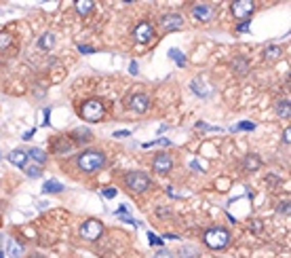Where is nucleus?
Instances as JSON below:
<instances>
[{
  "instance_id": "f257e3e1",
  "label": "nucleus",
  "mask_w": 291,
  "mask_h": 258,
  "mask_svg": "<svg viewBox=\"0 0 291 258\" xmlns=\"http://www.w3.org/2000/svg\"><path fill=\"white\" fill-rule=\"evenodd\" d=\"M108 157L104 150L99 148H89V150H82L78 157H76V167L82 171V174H97L106 167Z\"/></svg>"
},
{
  "instance_id": "f03ea898",
  "label": "nucleus",
  "mask_w": 291,
  "mask_h": 258,
  "mask_svg": "<svg viewBox=\"0 0 291 258\" xmlns=\"http://www.w3.org/2000/svg\"><path fill=\"white\" fill-rule=\"evenodd\" d=\"M123 184L129 188L131 193L142 195L152 186V178L146 174V171H127V174L123 176Z\"/></svg>"
},
{
  "instance_id": "7ed1b4c3",
  "label": "nucleus",
  "mask_w": 291,
  "mask_h": 258,
  "mask_svg": "<svg viewBox=\"0 0 291 258\" xmlns=\"http://www.w3.org/2000/svg\"><path fill=\"white\" fill-rule=\"evenodd\" d=\"M230 242H232V235L224 227H213L209 231H205V244L211 250H224L230 246Z\"/></svg>"
},
{
  "instance_id": "20e7f679",
  "label": "nucleus",
  "mask_w": 291,
  "mask_h": 258,
  "mask_svg": "<svg viewBox=\"0 0 291 258\" xmlns=\"http://www.w3.org/2000/svg\"><path fill=\"white\" fill-rule=\"evenodd\" d=\"M80 116H82L87 123H97V121H101V118L106 116V106H104V102L97 100V97H91V100H87V102H82V106H80Z\"/></svg>"
},
{
  "instance_id": "39448f33",
  "label": "nucleus",
  "mask_w": 291,
  "mask_h": 258,
  "mask_svg": "<svg viewBox=\"0 0 291 258\" xmlns=\"http://www.w3.org/2000/svg\"><path fill=\"white\" fill-rule=\"evenodd\" d=\"M101 233H104V225H101L99 220H93V218L82 222V227H80V237L87 239V242H97L101 237Z\"/></svg>"
},
{
  "instance_id": "423d86ee",
  "label": "nucleus",
  "mask_w": 291,
  "mask_h": 258,
  "mask_svg": "<svg viewBox=\"0 0 291 258\" xmlns=\"http://www.w3.org/2000/svg\"><path fill=\"white\" fill-rule=\"evenodd\" d=\"M253 11H255V5L251 0H236L232 5V15H234L236 22H249Z\"/></svg>"
},
{
  "instance_id": "0eeeda50",
  "label": "nucleus",
  "mask_w": 291,
  "mask_h": 258,
  "mask_svg": "<svg viewBox=\"0 0 291 258\" xmlns=\"http://www.w3.org/2000/svg\"><path fill=\"white\" fill-rule=\"evenodd\" d=\"M133 38L138 41L140 45L150 43V41L154 38V26H152L150 22H142V24H138V26H135V30H133Z\"/></svg>"
},
{
  "instance_id": "6e6552de",
  "label": "nucleus",
  "mask_w": 291,
  "mask_h": 258,
  "mask_svg": "<svg viewBox=\"0 0 291 258\" xmlns=\"http://www.w3.org/2000/svg\"><path fill=\"white\" fill-rule=\"evenodd\" d=\"M152 169L156 171V174H169V171L173 169V159H171V154L159 152L156 157L152 159Z\"/></svg>"
},
{
  "instance_id": "1a4fd4ad",
  "label": "nucleus",
  "mask_w": 291,
  "mask_h": 258,
  "mask_svg": "<svg viewBox=\"0 0 291 258\" xmlns=\"http://www.w3.org/2000/svg\"><path fill=\"white\" fill-rule=\"evenodd\" d=\"M161 26L167 32H173V30H182L184 28V17L180 13H167L161 17Z\"/></svg>"
},
{
  "instance_id": "9d476101",
  "label": "nucleus",
  "mask_w": 291,
  "mask_h": 258,
  "mask_svg": "<svg viewBox=\"0 0 291 258\" xmlns=\"http://www.w3.org/2000/svg\"><path fill=\"white\" fill-rule=\"evenodd\" d=\"M192 17L198 22H211L215 17V7L213 5H194L192 7Z\"/></svg>"
},
{
  "instance_id": "9b49d317",
  "label": "nucleus",
  "mask_w": 291,
  "mask_h": 258,
  "mask_svg": "<svg viewBox=\"0 0 291 258\" xmlns=\"http://www.w3.org/2000/svg\"><path fill=\"white\" fill-rule=\"evenodd\" d=\"M129 108L135 110V112H140V114L146 112L150 108V97L146 93H133L129 97Z\"/></svg>"
},
{
  "instance_id": "f8f14e48",
  "label": "nucleus",
  "mask_w": 291,
  "mask_h": 258,
  "mask_svg": "<svg viewBox=\"0 0 291 258\" xmlns=\"http://www.w3.org/2000/svg\"><path fill=\"white\" fill-rule=\"evenodd\" d=\"M260 167H262V159H260L255 152L247 154V157L243 159V169H245V171H258Z\"/></svg>"
},
{
  "instance_id": "ddd939ff",
  "label": "nucleus",
  "mask_w": 291,
  "mask_h": 258,
  "mask_svg": "<svg viewBox=\"0 0 291 258\" xmlns=\"http://www.w3.org/2000/svg\"><path fill=\"white\" fill-rule=\"evenodd\" d=\"M275 108H277L279 118H289V116H291V106H289V100H287V97L277 100V102H275Z\"/></svg>"
},
{
  "instance_id": "4468645a",
  "label": "nucleus",
  "mask_w": 291,
  "mask_h": 258,
  "mask_svg": "<svg viewBox=\"0 0 291 258\" xmlns=\"http://www.w3.org/2000/svg\"><path fill=\"white\" fill-rule=\"evenodd\" d=\"M9 161L13 163V165H17V167H24L26 163H28V154H26V150H13V152H9Z\"/></svg>"
},
{
  "instance_id": "2eb2a0df",
  "label": "nucleus",
  "mask_w": 291,
  "mask_h": 258,
  "mask_svg": "<svg viewBox=\"0 0 291 258\" xmlns=\"http://www.w3.org/2000/svg\"><path fill=\"white\" fill-rule=\"evenodd\" d=\"M55 47V34L53 32H44L42 36L38 38V49H42V51H51Z\"/></svg>"
},
{
  "instance_id": "dca6fc26",
  "label": "nucleus",
  "mask_w": 291,
  "mask_h": 258,
  "mask_svg": "<svg viewBox=\"0 0 291 258\" xmlns=\"http://www.w3.org/2000/svg\"><path fill=\"white\" fill-rule=\"evenodd\" d=\"M70 150H72V142L65 140V135L57 137L55 144H53V152H55V154H63V152H70Z\"/></svg>"
},
{
  "instance_id": "f3484780",
  "label": "nucleus",
  "mask_w": 291,
  "mask_h": 258,
  "mask_svg": "<svg viewBox=\"0 0 291 258\" xmlns=\"http://www.w3.org/2000/svg\"><path fill=\"white\" fill-rule=\"evenodd\" d=\"M70 135H72V140L78 142V144H87V142H91V137H93V133L89 129H74Z\"/></svg>"
},
{
  "instance_id": "a211bd4d",
  "label": "nucleus",
  "mask_w": 291,
  "mask_h": 258,
  "mask_svg": "<svg viewBox=\"0 0 291 258\" xmlns=\"http://www.w3.org/2000/svg\"><path fill=\"white\" fill-rule=\"evenodd\" d=\"M26 154H28V159L36 161V165H42V163L47 161V152H44L42 148H36V146H34V148H30Z\"/></svg>"
},
{
  "instance_id": "6ab92c4d",
  "label": "nucleus",
  "mask_w": 291,
  "mask_h": 258,
  "mask_svg": "<svg viewBox=\"0 0 291 258\" xmlns=\"http://www.w3.org/2000/svg\"><path fill=\"white\" fill-rule=\"evenodd\" d=\"M42 193L47 195H57V193H63V184L57 182V180H49L44 186H42Z\"/></svg>"
},
{
  "instance_id": "aec40b11",
  "label": "nucleus",
  "mask_w": 291,
  "mask_h": 258,
  "mask_svg": "<svg viewBox=\"0 0 291 258\" xmlns=\"http://www.w3.org/2000/svg\"><path fill=\"white\" fill-rule=\"evenodd\" d=\"M74 7H76V13H78V15L87 17V15L93 11V7H95V5H93V0H78V3H76Z\"/></svg>"
},
{
  "instance_id": "412c9836",
  "label": "nucleus",
  "mask_w": 291,
  "mask_h": 258,
  "mask_svg": "<svg viewBox=\"0 0 291 258\" xmlns=\"http://www.w3.org/2000/svg\"><path fill=\"white\" fill-rule=\"evenodd\" d=\"M232 70H234L236 74H247V70H249V62H247L245 57H234V62H232Z\"/></svg>"
},
{
  "instance_id": "4be33fe9",
  "label": "nucleus",
  "mask_w": 291,
  "mask_h": 258,
  "mask_svg": "<svg viewBox=\"0 0 291 258\" xmlns=\"http://www.w3.org/2000/svg\"><path fill=\"white\" fill-rule=\"evenodd\" d=\"M21 169L26 171V176H30V178H40V176H42V169H40V165H36V163H26Z\"/></svg>"
},
{
  "instance_id": "5701e85b",
  "label": "nucleus",
  "mask_w": 291,
  "mask_h": 258,
  "mask_svg": "<svg viewBox=\"0 0 291 258\" xmlns=\"http://www.w3.org/2000/svg\"><path fill=\"white\" fill-rule=\"evenodd\" d=\"M180 258H200V252L194 246H182L180 248Z\"/></svg>"
},
{
  "instance_id": "b1692460",
  "label": "nucleus",
  "mask_w": 291,
  "mask_h": 258,
  "mask_svg": "<svg viewBox=\"0 0 291 258\" xmlns=\"http://www.w3.org/2000/svg\"><path fill=\"white\" fill-rule=\"evenodd\" d=\"M13 45V34L11 32H0V51H5Z\"/></svg>"
},
{
  "instance_id": "393cba45",
  "label": "nucleus",
  "mask_w": 291,
  "mask_h": 258,
  "mask_svg": "<svg viewBox=\"0 0 291 258\" xmlns=\"http://www.w3.org/2000/svg\"><path fill=\"white\" fill-rule=\"evenodd\" d=\"M264 55H266V59H277V57H281V47H268V49L264 51Z\"/></svg>"
},
{
  "instance_id": "a878e982",
  "label": "nucleus",
  "mask_w": 291,
  "mask_h": 258,
  "mask_svg": "<svg viewBox=\"0 0 291 258\" xmlns=\"http://www.w3.org/2000/svg\"><path fill=\"white\" fill-rule=\"evenodd\" d=\"M9 252H11V256H21V246L9 239Z\"/></svg>"
},
{
  "instance_id": "bb28decb",
  "label": "nucleus",
  "mask_w": 291,
  "mask_h": 258,
  "mask_svg": "<svg viewBox=\"0 0 291 258\" xmlns=\"http://www.w3.org/2000/svg\"><path fill=\"white\" fill-rule=\"evenodd\" d=\"M279 214L289 216V199H285V201H281V203H279Z\"/></svg>"
},
{
  "instance_id": "cd10ccee",
  "label": "nucleus",
  "mask_w": 291,
  "mask_h": 258,
  "mask_svg": "<svg viewBox=\"0 0 291 258\" xmlns=\"http://www.w3.org/2000/svg\"><path fill=\"white\" fill-rule=\"evenodd\" d=\"M154 258H175L173 252H169V250H159L156 254H154Z\"/></svg>"
},
{
  "instance_id": "c85d7f7f",
  "label": "nucleus",
  "mask_w": 291,
  "mask_h": 258,
  "mask_svg": "<svg viewBox=\"0 0 291 258\" xmlns=\"http://www.w3.org/2000/svg\"><path fill=\"white\" fill-rule=\"evenodd\" d=\"M171 57H175V59H177V62H180L182 66L186 64V57H182V55L177 53V49H171Z\"/></svg>"
},
{
  "instance_id": "c756f323",
  "label": "nucleus",
  "mask_w": 291,
  "mask_h": 258,
  "mask_svg": "<svg viewBox=\"0 0 291 258\" xmlns=\"http://www.w3.org/2000/svg\"><path fill=\"white\" fill-rule=\"evenodd\" d=\"M78 49L82 51V53H87V55H89V53H93V51H95V49H93V47H89V45H80Z\"/></svg>"
},
{
  "instance_id": "7c9ffc66",
  "label": "nucleus",
  "mask_w": 291,
  "mask_h": 258,
  "mask_svg": "<svg viewBox=\"0 0 291 258\" xmlns=\"http://www.w3.org/2000/svg\"><path fill=\"white\" fill-rule=\"evenodd\" d=\"M289 135H291V127H287V129H285V133H283V142H285V144H289V142H291V137H289Z\"/></svg>"
},
{
  "instance_id": "2f4dec72",
  "label": "nucleus",
  "mask_w": 291,
  "mask_h": 258,
  "mask_svg": "<svg viewBox=\"0 0 291 258\" xmlns=\"http://www.w3.org/2000/svg\"><path fill=\"white\" fill-rule=\"evenodd\" d=\"M129 72L131 74H138V62H131L129 64Z\"/></svg>"
},
{
  "instance_id": "473e14b6",
  "label": "nucleus",
  "mask_w": 291,
  "mask_h": 258,
  "mask_svg": "<svg viewBox=\"0 0 291 258\" xmlns=\"http://www.w3.org/2000/svg\"><path fill=\"white\" fill-rule=\"evenodd\" d=\"M236 129H251V131H253V129H255V125H253V123H241Z\"/></svg>"
},
{
  "instance_id": "72a5a7b5",
  "label": "nucleus",
  "mask_w": 291,
  "mask_h": 258,
  "mask_svg": "<svg viewBox=\"0 0 291 258\" xmlns=\"http://www.w3.org/2000/svg\"><path fill=\"white\" fill-rule=\"evenodd\" d=\"M238 32H247L249 30V22H243V24H238V28H236Z\"/></svg>"
},
{
  "instance_id": "f704fd0d",
  "label": "nucleus",
  "mask_w": 291,
  "mask_h": 258,
  "mask_svg": "<svg viewBox=\"0 0 291 258\" xmlns=\"http://www.w3.org/2000/svg\"><path fill=\"white\" fill-rule=\"evenodd\" d=\"M114 195H116L114 188H106V191H104V197H114Z\"/></svg>"
},
{
  "instance_id": "c9c22d12",
  "label": "nucleus",
  "mask_w": 291,
  "mask_h": 258,
  "mask_svg": "<svg viewBox=\"0 0 291 258\" xmlns=\"http://www.w3.org/2000/svg\"><path fill=\"white\" fill-rule=\"evenodd\" d=\"M127 135H131L129 131H114V137H127Z\"/></svg>"
},
{
  "instance_id": "e433bc0d",
  "label": "nucleus",
  "mask_w": 291,
  "mask_h": 258,
  "mask_svg": "<svg viewBox=\"0 0 291 258\" xmlns=\"http://www.w3.org/2000/svg\"><path fill=\"white\" fill-rule=\"evenodd\" d=\"M32 135H34V129H32V131H26V133H24V140H30Z\"/></svg>"
},
{
  "instance_id": "4c0bfd02",
  "label": "nucleus",
  "mask_w": 291,
  "mask_h": 258,
  "mask_svg": "<svg viewBox=\"0 0 291 258\" xmlns=\"http://www.w3.org/2000/svg\"><path fill=\"white\" fill-rule=\"evenodd\" d=\"M36 258H42V256H36Z\"/></svg>"
}]
</instances>
